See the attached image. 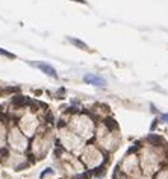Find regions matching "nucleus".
I'll return each instance as SVG.
<instances>
[{
    "label": "nucleus",
    "mask_w": 168,
    "mask_h": 179,
    "mask_svg": "<svg viewBox=\"0 0 168 179\" xmlns=\"http://www.w3.org/2000/svg\"><path fill=\"white\" fill-rule=\"evenodd\" d=\"M35 67H38L40 70L43 73H45V74H49V76H53V78H56L58 74H56V70L52 67V65H49V64H45V62H36L35 64Z\"/></svg>",
    "instance_id": "1"
},
{
    "label": "nucleus",
    "mask_w": 168,
    "mask_h": 179,
    "mask_svg": "<svg viewBox=\"0 0 168 179\" xmlns=\"http://www.w3.org/2000/svg\"><path fill=\"white\" fill-rule=\"evenodd\" d=\"M83 81L85 82H88L91 85H97V87H105V81L99 78V76H96V74H86L85 78H83Z\"/></svg>",
    "instance_id": "2"
},
{
    "label": "nucleus",
    "mask_w": 168,
    "mask_h": 179,
    "mask_svg": "<svg viewBox=\"0 0 168 179\" xmlns=\"http://www.w3.org/2000/svg\"><path fill=\"white\" fill-rule=\"evenodd\" d=\"M70 43L71 44H74V46H77V47H80V49H86V44L85 43H82V41H79V40H74V38H70Z\"/></svg>",
    "instance_id": "3"
},
{
    "label": "nucleus",
    "mask_w": 168,
    "mask_h": 179,
    "mask_svg": "<svg viewBox=\"0 0 168 179\" xmlns=\"http://www.w3.org/2000/svg\"><path fill=\"white\" fill-rule=\"evenodd\" d=\"M0 55H3V56H6V58H11V59L15 58V55H12V53L6 52V50H3V49H0Z\"/></svg>",
    "instance_id": "4"
},
{
    "label": "nucleus",
    "mask_w": 168,
    "mask_h": 179,
    "mask_svg": "<svg viewBox=\"0 0 168 179\" xmlns=\"http://www.w3.org/2000/svg\"><path fill=\"white\" fill-rule=\"evenodd\" d=\"M86 176L85 175H79V176H76V178H73V179H85Z\"/></svg>",
    "instance_id": "5"
},
{
    "label": "nucleus",
    "mask_w": 168,
    "mask_h": 179,
    "mask_svg": "<svg viewBox=\"0 0 168 179\" xmlns=\"http://www.w3.org/2000/svg\"><path fill=\"white\" fill-rule=\"evenodd\" d=\"M164 120H168V114L167 115H164Z\"/></svg>",
    "instance_id": "6"
}]
</instances>
